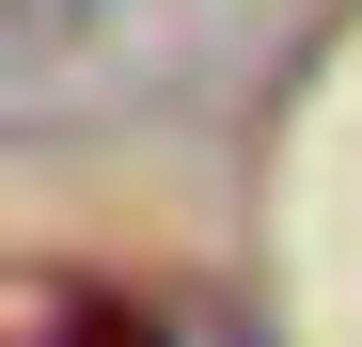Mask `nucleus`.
Returning a JSON list of instances; mask_svg holds the SVG:
<instances>
[{"instance_id": "1", "label": "nucleus", "mask_w": 362, "mask_h": 347, "mask_svg": "<svg viewBox=\"0 0 362 347\" xmlns=\"http://www.w3.org/2000/svg\"><path fill=\"white\" fill-rule=\"evenodd\" d=\"M32 347H173V331H158V300H127L110 268H64L47 316H32Z\"/></svg>"}]
</instances>
